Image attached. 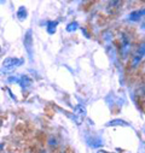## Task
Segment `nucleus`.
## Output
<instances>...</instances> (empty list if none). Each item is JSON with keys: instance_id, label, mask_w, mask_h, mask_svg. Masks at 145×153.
Masks as SVG:
<instances>
[{"instance_id": "nucleus-1", "label": "nucleus", "mask_w": 145, "mask_h": 153, "mask_svg": "<svg viewBox=\"0 0 145 153\" xmlns=\"http://www.w3.org/2000/svg\"><path fill=\"white\" fill-rule=\"evenodd\" d=\"M23 63V60L22 59H18V58H6L4 62H3V69H1V71L3 72H11V71H13L16 68H18L21 64Z\"/></svg>"}, {"instance_id": "nucleus-2", "label": "nucleus", "mask_w": 145, "mask_h": 153, "mask_svg": "<svg viewBox=\"0 0 145 153\" xmlns=\"http://www.w3.org/2000/svg\"><path fill=\"white\" fill-rule=\"evenodd\" d=\"M86 113H87V110H86V107L84 105L80 104V105H78L75 107V110H74V120H75V122L78 124H81L82 120L86 117Z\"/></svg>"}, {"instance_id": "nucleus-3", "label": "nucleus", "mask_w": 145, "mask_h": 153, "mask_svg": "<svg viewBox=\"0 0 145 153\" xmlns=\"http://www.w3.org/2000/svg\"><path fill=\"white\" fill-rule=\"evenodd\" d=\"M144 56H145V42L141 44V45L139 46L138 51L134 53V56H133V58H132V66H133V68H137V66L139 65L140 60L144 58Z\"/></svg>"}, {"instance_id": "nucleus-4", "label": "nucleus", "mask_w": 145, "mask_h": 153, "mask_svg": "<svg viewBox=\"0 0 145 153\" xmlns=\"http://www.w3.org/2000/svg\"><path fill=\"white\" fill-rule=\"evenodd\" d=\"M23 42H24V47L29 54V58L33 59V36H31V30H28L24 35V39H23Z\"/></svg>"}, {"instance_id": "nucleus-5", "label": "nucleus", "mask_w": 145, "mask_h": 153, "mask_svg": "<svg viewBox=\"0 0 145 153\" xmlns=\"http://www.w3.org/2000/svg\"><path fill=\"white\" fill-rule=\"evenodd\" d=\"M143 17H145V7L131 12L128 16V19L132 22H137V21H140V18H143Z\"/></svg>"}, {"instance_id": "nucleus-6", "label": "nucleus", "mask_w": 145, "mask_h": 153, "mask_svg": "<svg viewBox=\"0 0 145 153\" xmlns=\"http://www.w3.org/2000/svg\"><path fill=\"white\" fill-rule=\"evenodd\" d=\"M86 141H87V143L91 146V147H93V148H98V147H100V146H103V140L99 137V136H96V135H93V136H87L86 137Z\"/></svg>"}, {"instance_id": "nucleus-7", "label": "nucleus", "mask_w": 145, "mask_h": 153, "mask_svg": "<svg viewBox=\"0 0 145 153\" xmlns=\"http://www.w3.org/2000/svg\"><path fill=\"white\" fill-rule=\"evenodd\" d=\"M129 51V41H128V37L126 35L121 36V53L123 54V57L126 58Z\"/></svg>"}, {"instance_id": "nucleus-8", "label": "nucleus", "mask_w": 145, "mask_h": 153, "mask_svg": "<svg viewBox=\"0 0 145 153\" xmlns=\"http://www.w3.org/2000/svg\"><path fill=\"white\" fill-rule=\"evenodd\" d=\"M129 127V123H127L126 121H123V120H120V118H117V120H113V121H110V122H108L106 123V127Z\"/></svg>"}, {"instance_id": "nucleus-9", "label": "nucleus", "mask_w": 145, "mask_h": 153, "mask_svg": "<svg viewBox=\"0 0 145 153\" xmlns=\"http://www.w3.org/2000/svg\"><path fill=\"white\" fill-rule=\"evenodd\" d=\"M17 82H18L22 87H24V88H27V87H29V86L31 85V80L28 77L27 75H22L21 77L17 80Z\"/></svg>"}, {"instance_id": "nucleus-10", "label": "nucleus", "mask_w": 145, "mask_h": 153, "mask_svg": "<svg viewBox=\"0 0 145 153\" xmlns=\"http://www.w3.org/2000/svg\"><path fill=\"white\" fill-rule=\"evenodd\" d=\"M17 17H18V19H21V21H23V19L27 18V10H25L23 6H21V7L18 9V11H17Z\"/></svg>"}, {"instance_id": "nucleus-11", "label": "nucleus", "mask_w": 145, "mask_h": 153, "mask_svg": "<svg viewBox=\"0 0 145 153\" xmlns=\"http://www.w3.org/2000/svg\"><path fill=\"white\" fill-rule=\"evenodd\" d=\"M57 24H58V22H49L47 23V31H49V34H53L55 31H56V27H57Z\"/></svg>"}, {"instance_id": "nucleus-12", "label": "nucleus", "mask_w": 145, "mask_h": 153, "mask_svg": "<svg viewBox=\"0 0 145 153\" xmlns=\"http://www.w3.org/2000/svg\"><path fill=\"white\" fill-rule=\"evenodd\" d=\"M78 27H79V24H78L76 22H72V23L68 24V27H67V30H68L69 33H71V31H75V30L78 29Z\"/></svg>"}, {"instance_id": "nucleus-13", "label": "nucleus", "mask_w": 145, "mask_h": 153, "mask_svg": "<svg viewBox=\"0 0 145 153\" xmlns=\"http://www.w3.org/2000/svg\"><path fill=\"white\" fill-rule=\"evenodd\" d=\"M137 95H139V97H145V85H141L138 89H137Z\"/></svg>"}, {"instance_id": "nucleus-14", "label": "nucleus", "mask_w": 145, "mask_h": 153, "mask_svg": "<svg viewBox=\"0 0 145 153\" xmlns=\"http://www.w3.org/2000/svg\"><path fill=\"white\" fill-rule=\"evenodd\" d=\"M49 145H51V146H57V140L51 136V137L49 139Z\"/></svg>"}, {"instance_id": "nucleus-15", "label": "nucleus", "mask_w": 145, "mask_h": 153, "mask_svg": "<svg viewBox=\"0 0 145 153\" xmlns=\"http://www.w3.org/2000/svg\"><path fill=\"white\" fill-rule=\"evenodd\" d=\"M97 153H109V152H108V151H104V149H98Z\"/></svg>"}, {"instance_id": "nucleus-16", "label": "nucleus", "mask_w": 145, "mask_h": 153, "mask_svg": "<svg viewBox=\"0 0 145 153\" xmlns=\"http://www.w3.org/2000/svg\"><path fill=\"white\" fill-rule=\"evenodd\" d=\"M143 27H144V28H145V22H144V24H143Z\"/></svg>"}]
</instances>
